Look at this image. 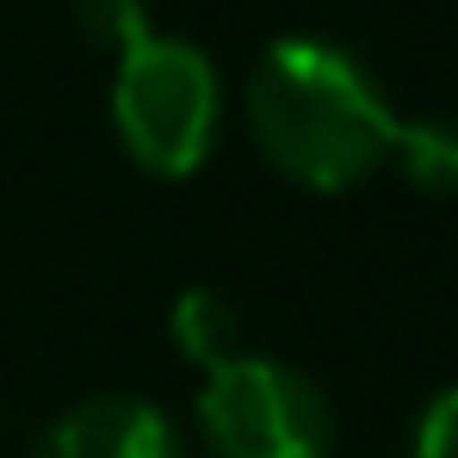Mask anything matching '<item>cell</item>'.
<instances>
[{"instance_id":"7","label":"cell","mask_w":458,"mask_h":458,"mask_svg":"<svg viewBox=\"0 0 458 458\" xmlns=\"http://www.w3.org/2000/svg\"><path fill=\"white\" fill-rule=\"evenodd\" d=\"M75 19L87 31V44L112 50V56H124L137 38H149V6L143 0H75Z\"/></svg>"},{"instance_id":"4","label":"cell","mask_w":458,"mask_h":458,"mask_svg":"<svg viewBox=\"0 0 458 458\" xmlns=\"http://www.w3.org/2000/svg\"><path fill=\"white\" fill-rule=\"evenodd\" d=\"M31 458H186L174 421L143 396H87L44 428Z\"/></svg>"},{"instance_id":"2","label":"cell","mask_w":458,"mask_h":458,"mask_svg":"<svg viewBox=\"0 0 458 458\" xmlns=\"http://www.w3.org/2000/svg\"><path fill=\"white\" fill-rule=\"evenodd\" d=\"M112 124L155 180H186L217 143V69L199 44L149 31L112 69Z\"/></svg>"},{"instance_id":"6","label":"cell","mask_w":458,"mask_h":458,"mask_svg":"<svg viewBox=\"0 0 458 458\" xmlns=\"http://www.w3.org/2000/svg\"><path fill=\"white\" fill-rule=\"evenodd\" d=\"M390 161L428 199H458V118H409L396 124Z\"/></svg>"},{"instance_id":"1","label":"cell","mask_w":458,"mask_h":458,"mask_svg":"<svg viewBox=\"0 0 458 458\" xmlns=\"http://www.w3.org/2000/svg\"><path fill=\"white\" fill-rule=\"evenodd\" d=\"M248 124L260 155L310 192H347L378 174L396 112L360 56L322 38H273L248 75Z\"/></svg>"},{"instance_id":"3","label":"cell","mask_w":458,"mask_h":458,"mask_svg":"<svg viewBox=\"0 0 458 458\" xmlns=\"http://www.w3.org/2000/svg\"><path fill=\"white\" fill-rule=\"evenodd\" d=\"M199 421L217 458H328L335 446V409L322 384L267 353H242L205 372Z\"/></svg>"},{"instance_id":"8","label":"cell","mask_w":458,"mask_h":458,"mask_svg":"<svg viewBox=\"0 0 458 458\" xmlns=\"http://www.w3.org/2000/svg\"><path fill=\"white\" fill-rule=\"evenodd\" d=\"M415 458H458V384H446L421 421H415Z\"/></svg>"},{"instance_id":"5","label":"cell","mask_w":458,"mask_h":458,"mask_svg":"<svg viewBox=\"0 0 458 458\" xmlns=\"http://www.w3.org/2000/svg\"><path fill=\"white\" fill-rule=\"evenodd\" d=\"M167 335H174V347H180L192 366H205V372H217V366H229V360L248 353V322H242V310L229 304L224 292H205V285L180 292V304L167 316Z\"/></svg>"}]
</instances>
